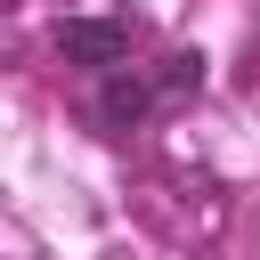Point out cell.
Instances as JSON below:
<instances>
[{
  "label": "cell",
  "instance_id": "cell-2",
  "mask_svg": "<svg viewBox=\"0 0 260 260\" xmlns=\"http://www.w3.org/2000/svg\"><path fill=\"white\" fill-rule=\"evenodd\" d=\"M146 49H154V32H146L138 16H122V8H106V16H65V24H57V57H65V65H81L89 81H106V73L138 65Z\"/></svg>",
  "mask_w": 260,
  "mask_h": 260
},
{
  "label": "cell",
  "instance_id": "cell-1",
  "mask_svg": "<svg viewBox=\"0 0 260 260\" xmlns=\"http://www.w3.org/2000/svg\"><path fill=\"white\" fill-rule=\"evenodd\" d=\"M195 89H203V49H162L146 65H122V73L89 81V122L106 138H122V130H146L154 114H171Z\"/></svg>",
  "mask_w": 260,
  "mask_h": 260
}]
</instances>
